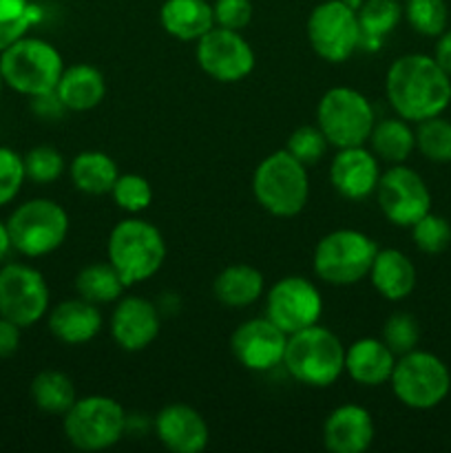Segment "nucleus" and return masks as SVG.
Here are the masks:
<instances>
[{
	"label": "nucleus",
	"mask_w": 451,
	"mask_h": 453,
	"mask_svg": "<svg viewBox=\"0 0 451 453\" xmlns=\"http://www.w3.org/2000/svg\"><path fill=\"white\" fill-rule=\"evenodd\" d=\"M376 436L374 418L361 405H340L323 423V445L330 453H363Z\"/></svg>",
	"instance_id": "nucleus-20"
},
{
	"label": "nucleus",
	"mask_w": 451,
	"mask_h": 453,
	"mask_svg": "<svg viewBox=\"0 0 451 453\" xmlns=\"http://www.w3.org/2000/svg\"><path fill=\"white\" fill-rule=\"evenodd\" d=\"M370 281L385 301H405L416 290V265L396 248H378L370 268Z\"/></svg>",
	"instance_id": "nucleus-23"
},
{
	"label": "nucleus",
	"mask_w": 451,
	"mask_h": 453,
	"mask_svg": "<svg viewBox=\"0 0 451 453\" xmlns=\"http://www.w3.org/2000/svg\"><path fill=\"white\" fill-rule=\"evenodd\" d=\"M376 199L385 219L401 228H411L420 217L432 211L427 181L405 164H392V168L380 173Z\"/></svg>",
	"instance_id": "nucleus-13"
},
{
	"label": "nucleus",
	"mask_w": 451,
	"mask_h": 453,
	"mask_svg": "<svg viewBox=\"0 0 451 453\" xmlns=\"http://www.w3.org/2000/svg\"><path fill=\"white\" fill-rule=\"evenodd\" d=\"M361 49L378 51L383 40L401 25L402 4L398 0H365L358 9Z\"/></svg>",
	"instance_id": "nucleus-29"
},
{
	"label": "nucleus",
	"mask_w": 451,
	"mask_h": 453,
	"mask_svg": "<svg viewBox=\"0 0 451 453\" xmlns=\"http://www.w3.org/2000/svg\"><path fill=\"white\" fill-rule=\"evenodd\" d=\"M252 195L256 203L272 217H296L310 199L308 166L286 149L274 150L255 168Z\"/></svg>",
	"instance_id": "nucleus-3"
},
{
	"label": "nucleus",
	"mask_w": 451,
	"mask_h": 453,
	"mask_svg": "<svg viewBox=\"0 0 451 453\" xmlns=\"http://www.w3.org/2000/svg\"><path fill=\"white\" fill-rule=\"evenodd\" d=\"M29 100H31V111H34L40 119H60L62 115L66 113V106L62 104V100L57 97L56 91L29 97Z\"/></svg>",
	"instance_id": "nucleus-42"
},
{
	"label": "nucleus",
	"mask_w": 451,
	"mask_h": 453,
	"mask_svg": "<svg viewBox=\"0 0 451 453\" xmlns=\"http://www.w3.org/2000/svg\"><path fill=\"white\" fill-rule=\"evenodd\" d=\"M264 288L261 270L248 264H233L215 277L212 295L226 308H248L264 296Z\"/></svg>",
	"instance_id": "nucleus-26"
},
{
	"label": "nucleus",
	"mask_w": 451,
	"mask_h": 453,
	"mask_svg": "<svg viewBox=\"0 0 451 453\" xmlns=\"http://www.w3.org/2000/svg\"><path fill=\"white\" fill-rule=\"evenodd\" d=\"M71 184L84 195H111L115 180L119 177V168L111 155L102 150H82L69 164Z\"/></svg>",
	"instance_id": "nucleus-27"
},
{
	"label": "nucleus",
	"mask_w": 451,
	"mask_h": 453,
	"mask_svg": "<svg viewBox=\"0 0 451 453\" xmlns=\"http://www.w3.org/2000/svg\"><path fill=\"white\" fill-rule=\"evenodd\" d=\"M310 47L321 60L340 65L361 49V25L356 9L345 0H325L310 12L305 25Z\"/></svg>",
	"instance_id": "nucleus-11"
},
{
	"label": "nucleus",
	"mask_w": 451,
	"mask_h": 453,
	"mask_svg": "<svg viewBox=\"0 0 451 453\" xmlns=\"http://www.w3.org/2000/svg\"><path fill=\"white\" fill-rule=\"evenodd\" d=\"M345 3H348L349 7H352V9H356V12H358V9H361V4L365 3V0H345Z\"/></svg>",
	"instance_id": "nucleus-46"
},
{
	"label": "nucleus",
	"mask_w": 451,
	"mask_h": 453,
	"mask_svg": "<svg viewBox=\"0 0 451 453\" xmlns=\"http://www.w3.org/2000/svg\"><path fill=\"white\" fill-rule=\"evenodd\" d=\"M374 124V106L356 88L332 87L318 100L317 127L334 149L365 146Z\"/></svg>",
	"instance_id": "nucleus-10"
},
{
	"label": "nucleus",
	"mask_w": 451,
	"mask_h": 453,
	"mask_svg": "<svg viewBox=\"0 0 451 453\" xmlns=\"http://www.w3.org/2000/svg\"><path fill=\"white\" fill-rule=\"evenodd\" d=\"M22 159H25L27 180H31L34 184H53L66 171L65 157L56 146H34L31 150H27V155H22Z\"/></svg>",
	"instance_id": "nucleus-36"
},
{
	"label": "nucleus",
	"mask_w": 451,
	"mask_h": 453,
	"mask_svg": "<svg viewBox=\"0 0 451 453\" xmlns=\"http://www.w3.org/2000/svg\"><path fill=\"white\" fill-rule=\"evenodd\" d=\"M13 250L27 259L56 252L69 234V215L57 202L35 197L20 203L7 219Z\"/></svg>",
	"instance_id": "nucleus-8"
},
{
	"label": "nucleus",
	"mask_w": 451,
	"mask_h": 453,
	"mask_svg": "<svg viewBox=\"0 0 451 453\" xmlns=\"http://www.w3.org/2000/svg\"><path fill=\"white\" fill-rule=\"evenodd\" d=\"M212 13H215L217 27L241 31L252 20V3L250 0H215Z\"/></svg>",
	"instance_id": "nucleus-41"
},
{
	"label": "nucleus",
	"mask_w": 451,
	"mask_h": 453,
	"mask_svg": "<svg viewBox=\"0 0 451 453\" xmlns=\"http://www.w3.org/2000/svg\"><path fill=\"white\" fill-rule=\"evenodd\" d=\"M29 392L34 405L51 416H65L71 410V405L78 401L73 380L60 370L38 372L31 380Z\"/></svg>",
	"instance_id": "nucleus-30"
},
{
	"label": "nucleus",
	"mask_w": 451,
	"mask_h": 453,
	"mask_svg": "<svg viewBox=\"0 0 451 453\" xmlns=\"http://www.w3.org/2000/svg\"><path fill=\"white\" fill-rule=\"evenodd\" d=\"M389 385L401 405L427 411L449 396L451 372L436 354L416 348L396 358Z\"/></svg>",
	"instance_id": "nucleus-7"
},
{
	"label": "nucleus",
	"mask_w": 451,
	"mask_h": 453,
	"mask_svg": "<svg viewBox=\"0 0 451 453\" xmlns=\"http://www.w3.org/2000/svg\"><path fill=\"white\" fill-rule=\"evenodd\" d=\"M65 436L80 451H104L118 445L128 429V416L115 398L91 394L78 398L62 416Z\"/></svg>",
	"instance_id": "nucleus-6"
},
{
	"label": "nucleus",
	"mask_w": 451,
	"mask_h": 453,
	"mask_svg": "<svg viewBox=\"0 0 451 453\" xmlns=\"http://www.w3.org/2000/svg\"><path fill=\"white\" fill-rule=\"evenodd\" d=\"M3 88H4V80H3V73H0V96H3Z\"/></svg>",
	"instance_id": "nucleus-47"
},
{
	"label": "nucleus",
	"mask_w": 451,
	"mask_h": 453,
	"mask_svg": "<svg viewBox=\"0 0 451 453\" xmlns=\"http://www.w3.org/2000/svg\"><path fill=\"white\" fill-rule=\"evenodd\" d=\"M40 18L42 9L31 0H0V53L18 38L29 34Z\"/></svg>",
	"instance_id": "nucleus-32"
},
{
	"label": "nucleus",
	"mask_w": 451,
	"mask_h": 453,
	"mask_svg": "<svg viewBox=\"0 0 451 453\" xmlns=\"http://www.w3.org/2000/svg\"><path fill=\"white\" fill-rule=\"evenodd\" d=\"M164 31L181 42H197L215 27V13L208 0H166L159 9Z\"/></svg>",
	"instance_id": "nucleus-25"
},
{
	"label": "nucleus",
	"mask_w": 451,
	"mask_h": 453,
	"mask_svg": "<svg viewBox=\"0 0 451 453\" xmlns=\"http://www.w3.org/2000/svg\"><path fill=\"white\" fill-rule=\"evenodd\" d=\"M416 149L433 164H451V122L442 115L418 122Z\"/></svg>",
	"instance_id": "nucleus-33"
},
{
	"label": "nucleus",
	"mask_w": 451,
	"mask_h": 453,
	"mask_svg": "<svg viewBox=\"0 0 451 453\" xmlns=\"http://www.w3.org/2000/svg\"><path fill=\"white\" fill-rule=\"evenodd\" d=\"M385 96L398 118L418 124L449 109L451 75L433 56L407 53L389 65Z\"/></svg>",
	"instance_id": "nucleus-1"
},
{
	"label": "nucleus",
	"mask_w": 451,
	"mask_h": 453,
	"mask_svg": "<svg viewBox=\"0 0 451 453\" xmlns=\"http://www.w3.org/2000/svg\"><path fill=\"white\" fill-rule=\"evenodd\" d=\"M49 301L47 279L34 265L13 261L0 268V317L25 330L47 317Z\"/></svg>",
	"instance_id": "nucleus-12"
},
{
	"label": "nucleus",
	"mask_w": 451,
	"mask_h": 453,
	"mask_svg": "<svg viewBox=\"0 0 451 453\" xmlns=\"http://www.w3.org/2000/svg\"><path fill=\"white\" fill-rule=\"evenodd\" d=\"M106 257L126 288H133L159 273L166 259V242L153 224L128 217L111 230Z\"/></svg>",
	"instance_id": "nucleus-4"
},
{
	"label": "nucleus",
	"mask_w": 451,
	"mask_h": 453,
	"mask_svg": "<svg viewBox=\"0 0 451 453\" xmlns=\"http://www.w3.org/2000/svg\"><path fill=\"white\" fill-rule=\"evenodd\" d=\"M162 327L159 310L144 296H119L111 314V336L124 352H141L155 343Z\"/></svg>",
	"instance_id": "nucleus-17"
},
{
	"label": "nucleus",
	"mask_w": 451,
	"mask_h": 453,
	"mask_svg": "<svg viewBox=\"0 0 451 453\" xmlns=\"http://www.w3.org/2000/svg\"><path fill=\"white\" fill-rule=\"evenodd\" d=\"M396 358L383 339H358L345 348V374L361 388H380L392 379Z\"/></svg>",
	"instance_id": "nucleus-21"
},
{
	"label": "nucleus",
	"mask_w": 451,
	"mask_h": 453,
	"mask_svg": "<svg viewBox=\"0 0 451 453\" xmlns=\"http://www.w3.org/2000/svg\"><path fill=\"white\" fill-rule=\"evenodd\" d=\"M65 66L62 53L49 40L34 35H22L0 53L4 87L27 97L56 91Z\"/></svg>",
	"instance_id": "nucleus-5"
},
{
	"label": "nucleus",
	"mask_w": 451,
	"mask_h": 453,
	"mask_svg": "<svg viewBox=\"0 0 451 453\" xmlns=\"http://www.w3.org/2000/svg\"><path fill=\"white\" fill-rule=\"evenodd\" d=\"M327 149H330V142H327V137L323 135L317 124H305V127L294 128L286 144L287 153L294 155L305 166L321 162Z\"/></svg>",
	"instance_id": "nucleus-39"
},
{
	"label": "nucleus",
	"mask_w": 451,
	"mask_h": 453,
	"mask_svg": "<svg viewBox=\"0 0 451 453\" xmlns=\"http://www.w3.org/2000/svg\"><path fill=\"white\" fill-rule=\"evenodd\" d=\"M283 367L287 374L308 388H330L345 372V345L323 326L287 334Z\"/></svg>",
	"instance_id": "nucleus-2"
},
{
	"label": "nucleus",
	"mask_w": 451,
	"mask_h": 453,
	"mask_svg": "<svg viewBox=\"0 0 451 453\" xmlns=\"http://www.w3.org/2000/svg\"><path fill=\"white\" fill-rule=\"evenodd\" d=\"M380 339L385 341L389 349L396 357L411 352L420 343V323L409 312H394L387 321L383 323Z\"/></svg>",
	"instance_id": "nucleus-38"
},
{
	"label": "nucleus",
	"mask_w": 451,
	"mask_h": 453,
	"mask_svg": "<svg viewBox=\"0 0 451 453\" xmlns=\"http://www.w3.org/2000/svg\"><path fill=\"white\" fill-rule=\"evenodd\" d=\"M75 290L82 299L96 305H104L115 303L128 288L118 270L106 261V264H88L87 268L80 270L75 277Z\"/></svg>",
	"instance_id": "nucleus-31"
},
{
	"label": "nucleus",
	"mask_w": 451,
	"mask_h": 453,
	"mask_svg": "<svg viewBox=\"0 0 451 453\" xmlns=\"http://www.w3.org/2000/svg\"><path fill=\"white\" fill-rule=\"evenodd\" d=\"M402 18L416 34L424 38H438L447 29L449 9L445 0H405Z\"/></svg>",
	"instance_id": "nucleus-34"
},
{
	"label": "nucleus",
	"mask_w": 451,
	"mask_h": 453,
	"mask_svg": "<svg viewBox=\"0 0 451 453\" xmlns=\"http://www.w3.org/2000/svg\"><path fill=\"white\" fill-rule=\"evenodd\" d=\"M380 180V159L365 146L336 149L330 164V181L340 197L361 202L376 193Z\"/></svg>",
	"instance_id": "nucleus-18"
},
{
	"label": "nucleus",
	"mask_w": 451,
	"mask_h": 453,
	"mask_svg": "<svg viewBox=\"0 0 451 453\" xmlns=\"http://www.w3.org/2000/svg\"><path fill=\"white\" fill-rule=\"evenodd\" d=\"M195 58L208 78L224 84L241 82L252 73L256 62L255 49L243 38L241 31L217 25L197 40Z\"/></svg>",
	"instance_id": "nucleus-14"
},
{
	"label": "nucleus",
	"mask_w": 451,
	"mask_h": 453,
	"mask_svg": "<svg viewBox=\"0 0 451 453\" xmlns=\"http://www.w3.org/2000/svg\"><path fill=\"white\" fill-rule=\"evenodd\" d=\"M433 58H436L438 65H440L442 69L451 75V29H445L440 35H438Z\"/></svg>",
	"instance_id": "nucleus-44"
},
{
	"label": "nucleus",
	"mask_w": 451,
	"mask_h": 453,
	"mask_svg": "<svg viewBox=\"0 0 451 453\" xmlns=\"http://www.w3.org/2000/svg\"><path fill=\"white\" fill-rule=\"evenodd\" d=\"M27 181L25 159L18 150L0 146V208L9 206L20 195Z\"/></svg>",
	"instance_id": "nucleus-40"
},
{
	"label": "nucleus",
	"mask_w": 451,
	"mask_h": 453,
	"mask_svg": "<svg viewBox=\"0 0 451 453\" xmlns=\"http://www.w3.org/2000/svg\"><path fill=\"white\" fill-rule=\"evenodd\" d=\"M102 323L100 308L82 296L62 301L49 312V332L65 345L88 343L100 334Z\"/></svg>",
	"instance_id": "nucleus-22"
},
{
	"label": "nucleus",
	"mask_w": 451,
	"mask_h": 453,
	"mask_svg": "<svg viewBox=\"0 0 451 453\" xmlns=\"http://www.w3.org/2000/svg\"><path fill=\"white\" fill-rule=\"evenodd\" d=\"M56 93L66 111L82 113L102 104L106 96V78L97 66L78 62V65L65 66Z\"/></svg>",
	"instance_id": "nucleus-24"
},
{
	"label": "nucleus",
	"mask_w": 451,
	"mask_h": 453,
	"mask_svg": "<svg viewBox=\"0 0 451 453\" xmlns=\"http://www.w3.org/2000/svg\"><path fill=\"white\" fill-rule=\"evenodd\" d=\"M287 334L268 317L248 319L230 336V349L239 365L250 372H270L283 363Z\"/></svg>",
	"instance_id": "nucleus-16"
},
{
	"label": "nucleus",
	"mask_w": 451,
	"mask_h": 453,
	"mask_svg": "<svg viewBox=\"0 0 451 453\" xmlns=\"http://www.w3.org/2000/svg\"><path fill=\"white\" fill-rule=\"evenodd\" d=\"M13 252V243H11V234H9L7 221H0V264H4L9 255Z\"/></svg>",
	"instance_id": "nucleus-45"
},
{
	"label": "nucleus",
	"mask_w": 451,
	"mask_h": 453,
	"mask_svg": "<svg viewBox=\"0 0 451 453\" xmlns=\"http://www.w3.org/2000/svg\"><path fill=\"white\" fill-rule=\"evenodd\" d=\"M370 150L387 164H405L416 150V131L402 118L378 119L367 140Z\"/></svg>",
	"instance_id": "nucleus-28"
},
{
	"label": "nucleus",
	"mask_w": 451,
	"mask_h": 453,
	"mask_svg": "<svg viewBox=\"0 0 451 453\" xmlns=\"http://www.w3.org/2000/svg\"><path fill=\"white\" fill-rule=\"evenodd\" d=\"M155 436L172 453H202L210 442V429L195 407L172 403L155 416Z\"/></svg>",
	"instance_id": "nucleus-19"
},
{
	"label": "nucleus",
	"mask_w": 451,
	"mask_h": 453,
	"mask_svg": "<svg viewBox=\"0 0 451 453\" xmlns=\"http://www.w3.org/2000/svg\"><path fill=\"white\" fill-rule=\"evenodd\" d=\"M378 246L361 230L339 228L327 233L314 248L312 268L321 281L354 286L370 274Z\"/></svg>",
	"instance_id": "nucleus-9"
},
{
	"label": "nucleus",
	"mask_w": 451,
	"mask_h": 453,
	"mask_svg": "<svg viewBox=\"0 0 451 453\" xmlns=\"http://www.w3.org/2000/svg\"><path fill=\"white\" fill-rule=\"evenodd\" d=\"M111 197L124 212L137 215L153 203V186L146 177L135 175V173H119L113 188H111Z\"/></svg>",
	"instance_id": "nucleus-35"
},
{
	"label": "nucleus",
	"mask_w": 451,
	"mask_h": 453,
	"mask_svg": "<svg viewBox=\"0 0 451 453\" xmlns=\"http://www.w3.org/2000/svg\"><path fill=\"white\" fill-rule=\"evenodd\" d=\"M22 343V327L9 319L0 317V358H9Z\"/></svg>",
	"instance_id": "nucleus-43"
},
{
	"label": "nucleus",
	"mask_w": 451,
	"mask_h": 453,
	"mask_svg": "<svg viewBox=\"0 0 451 453\" xmlns=\"http://www.w3.org/2000/svg\"><path fill=\"white\" fill-rule=\"evenodd\" d=\"M323 314V299L310 279L287 274L279 279L265 295V317L286 334L317 326Z\"/></svg>",
	"instance_id": "nucleus-15"
},
{
	"label": "nucleus",
	"mask_w": 451,
	"mask_h": 453,
	"mask_svg": "<svg viewBox=\"0 0 451 453\" xmlns=\"http://www.w3.org/2000/svg\"><path fill=\"white\" fill-rule=\"evenodd\" d=\"M409 230L416 248L424 255H440L451 246L449 219H445L442 215H433L432 211L420 217Z\"/></svg>",
	"instance_id": "nucleus-37"
}]
</instances>
